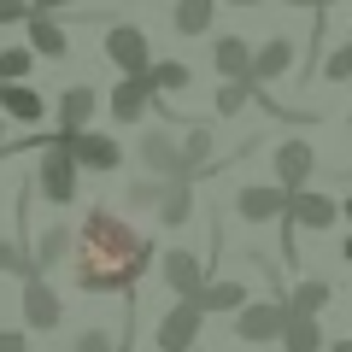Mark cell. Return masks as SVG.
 <instances>
[{"mask_svg":"<svg viewBox=\"0 0 352 352\" xmlns=\"http://www.w3.org/2000/svg\"><path fill=\"white\" fill-rule=\"evenodd\" d=\"M71 264H76V288L82 294H135V282L153 270V241L129 217L94 206L82 217V229H76Z\"/></svg>","mask_w":352,"mask_h":352,"instance_id":"obj_1","label":"cell"},{"mask_svg":"<svg viewBox=\"0 0 352 352\" xmlns=\"http://www.w3.org/2000/svg\"><path fill=\"white\" fill-rule=\"evenodd\" d=\"M229 323H235V340H247V346H282L288 300H282V294H270V300H247Z\"/></svg>","mask_w":352,"mask_h":352,"instance_id":"obj_2","label":"cell"},{"mask_svg":"<svg viewBox=\"0 0 352 352\" xmlns=\"http://www.w3.org/2000/svg\"><path fill=\"white\" fill-rule=\"evenodd\" d=\"M76 182H82L76 159H71V153H59V147H53V135H47V147H41V159H36V182H30V188H36L47 206H76Z\"/></svg>","mask_w":352,"mask_h":352,"instance_id":"obj_3","label":"cell"},{"mask_svg":"<svg viewBox=\"0 0 352 352\" xmlns=\"http://www.w3.org/2000/svg\"><path fill=\"white\" fill-rule=\"evenodd\" d=\"M53 147L59 153H71L76 159V170H118L124 164V147H118L112 135H100V129H76V135H65V129H53Z\"/></svg>","mask_w":352,"mask_h":352,"instance_id":"obj_4","label":"cell"},{"mask_svg":"<svg viewBox=\"0 0 352 352\" xmlns=\"http://www.w3.org/2000/svg\"><path fill=\"white\" fill-rule=\"evenodd\" d=\"M200 329H206L200 300H176L170 311L159 317V329H153V346L159 352H194L200 346Z\"/></svg>","mask_w":352,"mask_h":352,"instance_id":"obj_5","label":"cell"},{"mask_svg":"<svg viewBox=\"0 0 352 352\" xmlns=\"http://www.w3.org/2000/svg\"><path fill=\"white\" fill-rule=\"evenodd\" d=\"M106 106H112L118 124H141L147 112H164V94L153 88V71H141V76H118Z\"/></svg>","mask_w":352,"mask_h":352,"instance_id":"obj_6","label":"cell"},{"mask_svg":"<svg viewBox=\"0 0 352 352\" xmlns=\"http://www.w3.org/2000/svg\"><path fill=\"white\" fill-rule=\"evenodd\" d=\"M159 276H164V288H170L176 300H200L206 282H212V270L200 264V252H194V247H164Z\"/></svg>","mask_w":352,"mask_h":352,"instance_id":"obj_7","label":"cell"},{"mask_svg":"<svg viewBox=\"0 0 352 352\" xmlns=\"http://www.w3.org/2000/svg\"><path fill=\"white\" fill-rule=\"evenodd\" d=\"M106 65H118L124 76H141L153 71V41L141 24H112L106 30Z\"/></svg>","mask_w":352,"mask_h":352,"instance_id":"obj_8","label":"cell"},{"mask_svg":"<svg viewBox=\"0 0 352 352\" xmlns=\"http://www.w3.org/2000/svg\"><path fill=\"white\" fill-rule=\"evenodd\" d=\"M282 223L323 235V229L340 223V200H335V194H323V188H300V194H288V212H282Z\"/></svg>","mask_w":352,"mask_h":352,"instance_id":"obj_9","label":"cell"},{"mask_svg":"<svg viewBox=\"0 0 352 352\" xmlns=\"http://www.w3.org/2000/svg\"><path fill=\"white\" fill-rule=\"evenodd\" d=\"M270 164H276V188H282V194H300V188H311L317 153H311V141L288 135V141H276V147H270Z\"/></svg>","mask_w":352,"mask_h":352,"instance_id":"obj_10","label":"cell"},{"mask_svg":"<svg viewBox=\"0 0 352 352\" xmlns=\"http://www.w3.org/2000/svg\"><path fill=\"white\" fill-rule=\"evenodd\" d=\"M18 305H24V329L30 335H53V329L65 323V300H59V288H53L47 276H30Z\"/></svg>","mask_w":352,"mask_h":352,"instance_id":"obj_11","label":"cell"},{"mask_svg":"<svg viewBox=\"0 0 352 352\" xmlns=\"http://www.w3.org/2000/svg\"><path fill=\"white\" fill-rule=\"evenodd\" d=\"M282 212H288V194H282L276 182H247V188L235 194L241 223H282Z\"/></svg>","mask_w":352,"mask_h":352,"instance_id":"obj_12","label":"cell"},{"mask_svg":"<svg viewBox=\"0 0 352 352\" xmlns=\"http://www.w3.org/2000/svg\"><path fill=\"white\" fill-rule=\"evenodd\" d=\"M71 247H76V229L53 217V223L41 229L36 241H30V264H36V276H53V270H59V264L71 258Z\"/></svg>","mask_w":352,"mask_h":352,"instance_id":"obj_13","label":"cell"},{"mask_svg":"<svg viewBox=\"0 0 352 352\" xmlns=\"http://www.w3.org/2000/svg\"><path fill=\"white\" fill-rule=\"evenodd\" d=\"M0 118H6V124H18V129H36L41 118H47L41 88H30V82H6V88H0Z\"/></svg>","mask_w":352,"mask_h":352,"instance_id":"obj_14","label":"cell"},{"mask_svg":"<svg viewBox=\"0 0 352 352\" xmlns=\"http://www.w3.org/2000/svg\"><path fill=\"white\" fill-rule=\"evenodd\" d=\"M294 59H300V53H294V41H288V36H270L264 47H252V76H247V82H258V88L282 82V76L294 71Z\"/></svg>","mask_w":352,"mask_h":352,"instance_id":"obj_15","label":"cell"},{"mask_svg":"<svg viewBox=\"0 0 352 352\" xmlns=\"http://www.w3.org/2000/svg\"><path fill=\"white\" fill-rule=\"evenodd\" d=\"M141 164H147V176H159V182H176V176H182V141H170L164 129H147V135H141Z\"/></svg>","mask_w":352,"mask_h":352,"instance_id":"obj_16","label":"cell"},{"mask_svg":"<svg viewBox=\"0 0 352 352\" xmlns=\"http://www.w3.org/2000/svg\"><path fill=\"white\" fill-rule=\"evenodd\" d=\"M24 30H30V36H24V47L36 53V59H53V65H59L65 53H71V36H65V24H59V18L30 12V18H24Z\"/></svg>","mask_w":352,"mask_h":352,"instance_id":"obj_17","label":"cell"},{"mask_svg":"<svg viewBox=\"0 0 352 352\" xmlns=\"http://www.w3.org/2000/svg\"><path fill=\"white\" fill-rule=\"evenodd\" d=\"M212 71L223 76V82H247V76H252V47H247V36H217V41H212Z\"/></svg>","mask_w":352,"mask_h":352,"instance_id":"obj_18","label":"cell"},{"mask_svg":"<svg viewBox=\"0 0 352 352\" xmlns=\"http://www.w3.org/2000/svg\"><path fill=\"white\" fill-rule=\"evenodd\" d=\"M94 106H100V94H94L88 82L65 88V94H59V129H65V135H76V129H88V118H94Z\"/></svg>","mask_w":352,"mask_h":352,"instance_id":"obj_19","label":"cell"},{"mask_svg":"<svg viewBox=\"0 0 352 352\" xmlns=\"http://www.w3.org/2000/svg\"><path fill=\"white\" fill-rule=\"evenodd\" d=\"M282 300H288V317H323L329 300H335V288H329L323 276H305V282H294V294H282Z\"/></svg>","mask_w":352,"mask_h":352,"instance_id":"obj_20","label":"cell"},{"mask_svg":"<svg viewBox=\"0 0 352 352\" xmlns=\"http://www.w3.org/2000/svg\"><path fill=\"white\" fill-rule=\"evenodd\" d=\"M153 217H159L164 229H182L194 217V182H164V200H159Z\"/></svg>","mask_w":352,"mask_h":352,"instance_id":"obj_21","label":"cell"},{"mask_svg":"<svg viewBox=\"0 0 352 352\" xmlns=\"http://www.w3.org/2000/svg\"><path fill=\"white\" fill-rule=\"evenodd\" d=\"M247 300H252V294H247V282H206V294H200V311H206V317H212V311L235 317Z\"/></svg>","mask_w":352,"mask_h":352,"instance_id":"obj_22","label":"cell"},{"mask_svg":"<svg viewBox=\"0 0 352 352\" xmlns=\"http://www.w3.org/2000/svg\"><path fill=\"white\" fill-rule=\"evenodd\" d=\"M212 12H217V0H176L170 24H176V36H206L212 30Z\"/></svg>","mask_w":352,"mask_h":352,"instance_id":"obj_23","label":"cell"},{"mask_svg":"<svg viewBox=\"0 0 352 352\" xmlns=\"http://www.w3.org/2000/svg\"><path fill=\"white\" fill-rule=\"evenodd\" d=\"M323 323L317 317H288V329H282V352H323Z\"/></svg>","mask_w":352,"mask_h":352,"instance_id":"obj_24","label":"cell"},{"mask_svg":"<svg viewBox=\"0 0 352 352\" xmlns=\"http://www.w3.org/2000/svg\"><path fill=\"white\" fill-rule=\"evenodd\" d=\"M30 71H36V53H30L24 41L0 47V88H6V82H30Z\"/></svg>","mask_w":352,"mask_h":352,"instance_id":"obj_25","label":"cell"},{"mask_svg":"<svg viewBox=\"0 0 352 352\" xmlns=\"http://www.w3.org/2000/svg\"><path fill=\"white\" fill-rule=\"evenodd\" d=\"M188 82H194V71L182 59H153V88H159V94H182Z\"/></svg>","mask_w":352,"mask_h":352,"instance_id":"obj_26","label":"cell"},{"mask_svg":"<svg viewBox=\"0 0 352 352\" xmlns=\"http://www.w3.org/2000/svg\"><path fill=\"white\" fill-rule=\"evenodd\" d=\"M0 276H18V282L36 276V264H30V247H24V241H6V235H0Z\"/></svg>","mask_w":352,"mask_h":352,"instance_id":"obj_27","label":"cell"},{"mask_svg":"<svg viewBox=\"0 0 352 352\" xmlns=\"http://www.w3.org/2000/svg\"><path fill=\"white\" fill-rule=\"evenodd\" d=\"M311 76H323V82H335V88H340V82H352V41H340L335 53H323Z\"/></svg>","mask_w":352,"mask_h":352,"instance_id":"obj_28","label":"cell"},{"mask_svg":"<svg viewBox=\"0 0 352 352\" xmlns=\"http://www.w3.org/2000/svg\"><path fill=\"white\" fill-rule=\"evenodd\" d=\"M247 106H252V82H223L217 88V112L223 118H241Z\"/></svg>","mask_w":352,"mask_h":352,"instance_id":"obj_29","label":"cell"},{"mask_svg":"<svg viewBox=\"0 0 352 352\" xmlns=\"http://www.w3.org/2000/svg\"><path fill=\"white\" fill-rule=\"evenodd\" d=\"M164 200V182L159 176H141V182H129V206H147V212H159Z\"/></svg>","mask_w":352,"mask_h":352,"instance_id":"obj_30","label":"cell"},{"mask_svg":"<svg viewBox=\"0 0 352 352\" xmlns=\"http://www.w3.org/2000/svg\"><path fill=\"white\" fill-rule=\"evenodd\" d=\"M71 352H118V340L106 335V329H82V335L71 340Z\"/></svg>","mask_w":352,"mask_h":352,"instance_id":"obj_31","label":"cell"},{"mask_svg":"<svg viewBox=\"0 0 352 352\" xmlns=\"http://www.w3.org/2000/svg\"><path fill=\"white\" fill-rule=\"evenodd\" d=\"M30 18V0H0V24H24Z\"/></svg>","mask_w":352,"mask_h":352,"instance_id":"obj_32","label":"cell"},{"mask_svg":"<svg viewBox=\"0 0 352 352\" xmlns=\"http://www.w3.org/2000/svg\"><path fill=\"white\" fill-rule=\"evenodd\" d=\"M0 352H30V335L24 329H0Z\"/></svg>","mask_w":352,"mask_h":352,"instance_id":"obj_33","label":"cell"},{"mask_svg":"<svg viewBox=\"0 0 352 352\" xmlns=\"http://www.w3.org/2000/svg\"><path fill=\"white\" fill-rule=\"evenodd\" d=\"M65 6H76V0H30V12H47V18L65 12Z\"/></svg>","mask_w":352,"mask_h":352,"instance_id":"obj_34","label":"cell"},{"mask_svg":"<svg viewBox=\"0 0 352 352\" xmlns=\"http://www.w3.org/2000/svg\"><path fill=\"white\" fill-rule=\"evenodd\" d=\"M288 6H305V12H329L335 0H288Z\"/></svg>","mask_w":352,"mask_h":352,"instance_id":"obj_35","label":"cell"},{"mask_svg":"<svg viewBox=\"0 0 352 352\" xmlns=\"http://www.w3.org/2000/svg\"><path fill=\"white\" fill-rule=\"evenodd\" d=\"M340 258H346V264H352V229H346V241H340Z\"/></svg>","mask_w":352,"mask_h":352,"instance_id":"obj_36","label":"cell"},{"mask_svg":"<svg viewBox=\"0 0 352 352\" xmlns=\"http://www.w3.org/2000/svg\"><path fill=\"white\" fill-rule=\"evenodd\" d=\"M329 352H352V340H329Z\"/></svg>","mask_w":352,"mask_h":352,"instance_id":"obj_37","label":"cell"},{"mask_svg":"<svg viewBox=\"0 0 352 352\" xmlns=\"http://www.w3.org/2000/svg\"><path fill=\"white\" fill-rule=\"evenodd\" d=\"M340 217H346V223H352V194H346V200H340Z\"/></svg>","mask_w":352,"mask_h":352,"instance_id":"obj_38","label":"cell"},{"mask_svg":"<svg viewBox=\"0 0 352 352\" xmlns=\"http://www.w3.org/2000/svg\"><path fill=\"white\" fill-rule=\"evenodd\" d=\"M217 6H258V0H217Z\"/></svg>","mask_w":352,"mask_h":352,"instance_id":"obj_39","label":"cell"},{"mask_svg":"<svg viewBox=\"0 0 352 352\" xmlns=\"http://www.w3.org/2000/svg\"><path fill=\"white\" fill-rule=\"evenodd\" d=\"M0 141H6V118H0Z\"/></svg>","mask_w":352,"mask_h":352,"instance_id":"obj_40","label":"cell"},{"mask_svg":"<svg viewBox=\"0 0 352 352\" xmlns=\"http://www.w3.org/2000/svg\"><path fill=\"white\" fill-rule=\"evenodd\" d=\"M346 41H352V36H346Z\"/></svg>","mask_w":352,"mask_h":352,"instance_id":"obj_41","label":"cell"}]
</instances>
